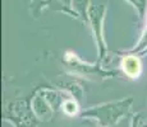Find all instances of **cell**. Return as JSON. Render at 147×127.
<instances>
[{"mask_svg":"<svg viewBox=\"0 0 147 127\" xmlns=\"http://www.w3.org/2000/svg\"><path fill=\"white\" fill-rule=\"evenodd\" d=\"M121 66H123V70L127 75L132 76V78H137L141 72V61L138 60L134 56H129V57H125L121 63Z\"/></svg>","mask_w":147,"mask_h":127,"instance_id":"obj_1","label":"cell"},{"mask_svg":"<svg viewBox=\"0 0 147 127\" xmlns=\"http://www.w3.org/2000/svg\"><path fill=\"white\" fill-rule=\"evenodd\" d=\"M64 112L70 116L74 114L76 112H77V106H76L74 102L69 100V102H67V103H64Z\"/></svg>","mask_w":147,"mask_h":127,"instance_id":"obj_2","label":"cell"}]
</instances>
